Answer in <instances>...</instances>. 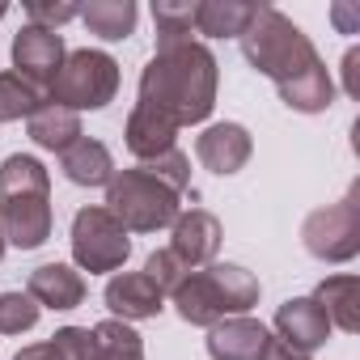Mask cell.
Returning a JSON list of instances; mask_svg holds the SVG:
<instances>
[{
	"label": "cell",
	"mask_w": 360,
	"mask_h": 360,
	"mask_svg": "<svg viewBox=\"0 0 360 360\" xmlns=\"http://www.w3.org/2000/svg\"><path fill=\"white\" fill-rule=\"evenodd\" d=\"M225 229L208 208H191V212H178V221L169 225V255L183 263L187 271L208 267L221 255Z\"/></svg>",
	"instance_id": "cell-9"
},
{
	"label": "cell",
	"mask_w": 360,
	"mask_h": 360,
	"mask_svg": "<svg viewBox=\"0 0 360 360\" xmlns=\"http://www.w3.org/2000/svg\"><path fill=\"white\" fill-rule=\"evenodd\" d=\"M81 22L89 34L106 39V43H123L136 34V22H140V9L136 0H89L81 9Z\"/></svg>",
	"instance_id": "cell-21"
},
{
	"label": "cell",
	"mask_w": 360,
	"mask_h": 360,
	"mask_svg": "<svg viewBox=\"0 0 360 360\" xmlns=\"http://www.w3.org/2000/svg\"><path fill=\"white\" fill-rule=\"evenodd\" d=\"M335 22L343 26V34H352V9L347 5H335Z\"/></svg>",
	"instance_id": "cell-33"
},
{
	"label": "cell",
	"mask_w": 360,
	"mask_h": 360,
	"mask_svg": "<svg viewBox=\"0 0 360 360\" xmlns=\"http://www.w3.org/2000/svg\"><path fill=\"white\" fill-rule=\"evenodd\" d=\"M110 318L119 322H148L165 309V292L144 276V271H119L106 280V292H102Z\"/></svg>",
	"instance_id": "cell-11"
},
{
	"label": "cell",
	"mask_w": 360,
	"mask_h": 360,
	"mask_svg": "<svg viewBox=\"0 0 360 360\" xmlns=\"http://www.w3.org/2000/svg\"><path fill=\"white\" fill-rule=\"evenodd\" d=\"M174 136H178V127L169 119H161V115H153L144 106H131L127 127H123V144H127V153L140 165L153 161V157H161V153H169L174 148Z\"/></svg>",
	"instance_id": "cell-17"
},
{
	"label": "cell",
	"mask_w": 360,
	"mask_h": 360,
	"mask_svg": "<svg viewBox=\"0 0 360 360\" xmlns=\"http://www.w3.org/2000/svg\"><path fill=\"white\" fill-rule=\"evenodd\" d=\"M60 169L72 187H106L110 178H115V157L102 140L94 136H81L72 148L60 153Z\"/></svg>",
	"instance_id": "cell-16"
},
{
	"label": "cell",
	"mask_w": 360,
	"mask_h": 360,
	"mask_svg": "<svg viewBox=\"0 0 360 360\" xmlns=\"http://www.w3.org/2000/svg\"><path fill=\"white\" fill-rule=\"evenodd\" d=\"M26 292L39 301V309H77L85 301V276L68 263H43L30 271Z\"/></svg>",
	"instance_id": "cell-15"
},
{
	"label": "cell",
	"mask_w": 360,
	"mask_h": 360,
	"mask_svg": "<svg viewBox=\"0 0 360 360\" xmlns=\"http://www.w3.org/2000/svg\"><path fill=\"white\" fill-rule=\"evenodd\" d=\"M271 339L276 335L259 318L238 314V318H225V322L208 326V356L212 360H263Z\"/></svg>",
	"instance_id": "cell-13"
},
{
	"label": "cell",
	"mask_w": 360,
	"mask_h": 360,
	"mask_svg": "<svg viewBox=\"0 0 360 360\" xmlns=\"http://www.w3.org/2000/svg\"><path fill=\"white\" fill-rule=\"evenodd\" d=\"M144 276H148V280H153V284H157V288H161V292L169 297V292H174L178 284H183L187 267L178 263V259H174L169 250H153V255L144 259Z\"/></svg>",
	"instance_id": "cell-28"
},
{
	"label": "cell",
	"mask_w": 360,
	"mask_h": 360,
	"mask_svg": "<svg viewBox=\"0 0 360 360\" xmlns=\"http://www.w3.org/2000/svg\"><path fill=\"white\" fill-rule=\"evenodd\" d=\"M119 94V60L94 47L68 51L56 81L47 85V102L64 110H102Z\"/></svg>",
	"instance_id": "cell-6"
},
{
	"label": "cell",
	"mask_w": 360,
	"mask_h": 360,
	"mask_svg": "<svg viewBox=\"0 0 360 360\" xmlns=\"http://www.w3.org/2000/svg\"><path fill=\"white\" fill-rule=\"evenodd\" d=\"M131 255V238L127 229L102 208V204H89L72 217V263L89 276H106V271H119Z\"/></svg>",
	"instance_id": "cell-8"
},
{
	"label": "cell",
	"mask_w": 360,
	"mask_h": 360,
	"mask_svg": "<svg viewBox=\"0 0 360 360\" xmlns=\"http://www.w3.org/2000/svg\"><path fill=\"white\" fill-rule=\"evenodd\" d=\"M5 13H9V5H5V0H0V18H5Z\"/></svg>",
	"instance_id": "cell-34"
},
{
	"label": "cell",
	"mask_w": 360,
	"mask_h": 360,
	"mask_svg": "<svg viewBox=\"0 0 360 360\" xmlns=\"http://www.w3.org/2000/svg\"><path fill=\"white\" fill-rule=\"evenodd\" d=\"M259 276L238 267V263H208V267H195L183 276L169 292L178 318L187 326H217L225 318H238V314H250L259 305Z\"/></svg>",
	"instance_id": "cell-4"
},
{
	"label": "cell",
	"mask_w": 360,
	"mask_h": 360,
	"mask_svg": "<svg viewBox=\"0 0 360 360\" xmlns=\"http://www.w3.org/2000/svg\"><path fill=\"white\" fill-rule=\"evenodd\" d=\"M51 343L64 360H94V330L89 326H60L51 335Z\"/></svg>",
	"instance_id": "cell-29"
},
{
	"label": "cell",
	"mask_w": 360,
	"mask_h": 360,
	"mask_svg": "<svg viewBox=\"0 0 360 360\" xmlns=\"http://www.w3.org/2000/svg\"><path fill=\"white\" fill-rule=\"evenodd\" d=\"M217 85H221V64L200 39L161 43L140 72L136 106L169 119L174 127H191V123H204L212 115Z\"/></svg>",
	"instance_id": "cell-2"
},
{
	"label": "cell",
	"mask_w": 360,
	"mask_h": 360,
	"mask_svg": "<svg viewBox=\"0 0 360 360\" xmlns=\"http://www.w3.org/2000/svg\"><path fill=\"white\" fill-rule=\"evenodd\" d=\"M153 26H157V47L161 43H187L195 34V5L191 0H157Z\"/></svg>",
	"instance_id": "cell-24"
},
{
	"label": "cell",
	"mask_w": 360,
	"mask_h": 360,
	"mask_svg": "<svg viewBox=\"0 0 360 360\" xmlns=\"http://www.w3.org/2000/svg\"><path fill=\"white\" fill-rule=\"evenodd\" d=\"M263 360H309L305 352H292L288 343H280V339H271V347H267V356Z\"/></svg>",
	"instance_id": "cell-32"
},
{
	"label": "cell",
	"mask_w": 360,
	"mask_h": 360,
	"mask_svg": "<svg viewBox=\"0 0 360 360\" xmlns=\"http://www.w3.org/2000/svg\"><path fill=\"white\" fill-rule=\"evenodd\" d=\"M43 102H47V89H39L34 81L18 77L13 68H9V72H0V123L30 119Z\"/></svg>",
	"instance_id": "cell-23"
},
{
	"label": "cell",
	"mask_w": 360,
	"mask_h": 360,
	"mask_svg": "<svg viewBox=\"0 0 360 360\" xmlns=\"http://www.w3.org/2000/svg\"><path fill=\"white\" fill-rule=\"evenodd\" d=\"M127 233H157L169 229L183 212V195L169 183L148 169V165H131V169H115V178L106 183V204H102Z\"/></svg>",
	"instance_id": "cell-5"
},
{
	"label": "cell",
	"mask_w": 360,
	"mask_h": 360,
	"mask_svg": "<svg viewBox=\"0 0 360 360\" xmlns=\"http://www.w3.org/2000/svg\"><path fill=\"white\" fill-rule=\"evenodd\" d=\"M250 153H255V140H250V131H246L242 123H212V127H204V131L195 136V157H200V165L212 169V174H221V178L238 174V169L250 161Z\"/></svg>",
	"instance_id": "cell-12"
},
{
	"label": "cell",
	"mask_w": 360,
	"mask_h": 360,
	"mask_svg": "<svg viewBox=\"0 0 360 360\" xmlns=\"http://www.w3.org/2000/svg\"><path fill=\"white\" fill-rule=\"evenodd\" d=\"M314 301L322 305L330 330L339 326L343 335H356L360 330V280L356 276H326L318 288H314Z\"/></svg>",
	"instance_id": "cell-18"
},
{
	"label": "cell",
	"mask_w": 360,
	"mask_h": 360,
	"mask_svg": "<svg viewBox=\"0 0 360 360\" xmlns=\"http://www.w3.org/2000/svg\"><path fill=\"white\" fill-rule=\"evenodd\" d=\"M94 330V360H144V339L131 330V322L106 318Z\"/></svg>",
	"instance_id": "cell-22"
},
{
	"label": "cell",
	"mask_w": 360,
	"mask_h": 360,
	"mask_svg": "<svg viewBox=\"0 0 360 360\" xmlns=\"http://www.w3.org/2000/svg\"><path fill=\"white\" fill-rule=\"evenodd\" d=\"M343 94L360 98V51L356 47H347V56H343Z\"/></svg>",
	"instance_id": "cell-30"
},
{
	"label": "cell",
	"mask_w": 360,
	"mask_h": 360,
	"mask_svg": "<svg viewBox=\"0 0 360 360\" xmlns=\"http://www.w3.org/2000/svg\"><path fill=\"white\" fill-rule=\"evenodd\" d=\"M81 18L77 0H26V26H43V30H60L64 22Z\"/></svg>",
	"instance_id": "cell-27"
},
{
	"label": "cell",
	"mask_w": 360,
	"mask_h": 360,
	"mask_svg": "<svg viewBox=\"0 0 360 360\" xmlns=\"http://www.w3.org/2000/svg\"><path fill=\"white\" fill-rule=\"evenodd\" d=\"M13 360H64L60 352H56V343L47 339V343H30V347H22Z\"/></svg>",
	"instance_id": "cell-31"
},
{
	"label": "cell",
	"mask_w": 360,
	"mask_h": 360,
	"mask_svg": "<svg viewBox=\"0 0 360 360\" xmlns=\"http://www.w3.org/2000/svg\"><path fill=\"white\" fill-rule=\"evenodd\" d=\"M39 301L30 292H0V335H26L39 326Z\"/></svg>",
	"instance_id": "cell-25"
},
{
	"label": "cell",
	"mask_w": 360,
	"mask_h": 360,
	"mask_svg": "<svg viewBox=\"0 0 360 360\" xmlns=\"http://www.w3.org/2000/svg\"><path fill=\"white\" fill-rule=\"evenodd\" d=\"M157 178H161V183H169L178 195H187L191 191V157L183 153V148H169V153H161V157H153V161H144Z\"/></svg>",
	"instance_id": "cell-26"
},
{
	"label": "cell",
	"mask_w": 360,
	"mask_h": 360,
	"mask_svg": "<svg viewBox=\"0 0 360 360\" xmlns=\"http://www.w3.org/2000/svg\"><path fill=\"white\" fill-rule=\"evenodd\" d=\"M276 330H280V343H288L292 352H305V356L330 339V322L314 297H288L276 309Z\"/></svg>",
	"instance_id": "cell-14"
},
{
	"label": "cell",
	"mask_w": 360,
	"mask_h": 360,
	"mask_svg": "<svg viewBox=\"0 0 360 360\" xmlns=\"http://www.w3.org/2000/svg\"><path fill=\"white\" fill-rule=\"evenodd\" d=\"M242 56L255 72H263L276 85V94L288 110L322 115L335 106V81H330L318 47L280 9H271V5L255 9L250 26L242 30Z\"/></svg>",
	"instance_id": "cell-1"
},
{
	"label": "cell",
	"mask_w": 360,
	"mask_h": 360,
	"mask_svg": "<svg viewBox=\"0 0 360 360\" xmlns=\"http://www.w3.org/2000/svg\"><path fill=\"white\" fill-rule=\"evenodd\" d=\"M255 0H195V34L204 39H242L255 18Z\"/></svg>",
	"instance_id": "cell-19"
},
{
	"label": "cell",
	"mask_w": 360,
	"mask_h": 360,
	"mask_svg": "<svg viewBox=\"0 0 360 360\" xmlns=\"http://www.w3.org/2000/svg\"><path fill=\"white\" fill-rule=\"evenodd\" d=\"M64 39L56 30H43V26H22L13 34V72L34 81L39 89H47L64 64Z\"/></svg>",
	"instance_id": "cell-10"
},
{
	"label": "cell",
	"mask_w": 360,
	"mask_h": 360,
	"mask_svg": "<svg viewBox=\"0 0 360 360\" xmlns=\"http://www.w3.org/2000/svg\"><path fill=\"white\" fill-rule=\"evenodd\" d=\"M0 259H5V238H0Z\"/></svg>",
	"instance_id": "cell-35"
},
{
	"label": "cell",
	"mask_w": 360,
	"mask_h": 360,
	"mask_svg": "<svg viewBox=\"0 0 360 360\" xmlns=\"http://www.w3.org/2000/svg\"><path fill=\"white\" fill-rule=\"evenodd\" d=\"M26 131H30V140H34L39 148L64 153V148H72V144L81 140V115H77V110H64V106H56V102H43V106L26 119Z\"/></svg>",
	"instance_id": "cell-20"
},
{
	"label": "cell",
	"mask_w": 360,
	"mask_h": 360,
	"mask_svg": "<svg viewBox=\"0 0 360 360\" xmlns=\"http://www.w3.org/2000/svg\"><path fill=\"white\" fill-rule=\"evenodd\" d=\"M301 246L322 263H352L360 255V183L339 204L314 208L301 225Z\"/></svg>",
	"instance_id": "cell-7"
},
{
	"label": "cell",
	"mask_w": 360,
	"mask_h": 360,
	"mask_svg": "<svg viewBox=\"0 0 360 360\" xmlns=\"http://www.w3.org/2000/svg\"><path fill=\"white\" fill-rule=\"evenodd\" d=\"M51 174L39 157L13 153L0 161V238L18 250H39L51 238Z\"/></svg>",
	"instance_id": "cell-3"
}]
</instances>
